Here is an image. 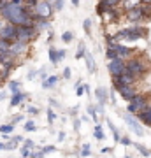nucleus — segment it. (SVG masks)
Instances as JSON below:
<instances>
[{
  "instance_id": "nucleus-1",
  "label": "nucleus",
  "mask_w": 151,
  "mask_h": 158,
  "mask_svg": "<svg viewBox=\"0 0 151 158\" xmlns=\"http://www.w3.org/2000/svg\"><path fill=\"white\" fill-rule=\"evenodd\" d=\"M0 16L4 18L7 23H11L14 27H25V25H34L32 12L28 11L25 4H7L6 9L0 12Z\"/></svg>"
},
{
  "instance_id": "nucleus-2",
  "label": "nucleus",
  "mask_w": 151,
  "mask_h": 158,
  "mask_svg": "<svg viewBox=\"0 0 151 158\" xmlns=\"http://www.w3.org/2000/svg\"><path fill=\"white\" fill-rule=\"evenodd\" d=\"M125 72L137 79V77H141V76H144V74L148 72V65H146L142 60H139V58H134V60H130L128 63H125Z\"/></svg>"
},
{
  "instance_id": "nucleus-3",
  "label": "nucleus",
  "mask_w": 151,
  "mask_h": 158,
  "mask_svg": "<svg viewBox=\"0 0 151 158\" xmlns=\"http://www.w3.org/2000/svg\"><path fill=\"white\" fill-rule=\"evenodd\" d=\"M16 34H18V27L7 23L4 18L0 19V39H6L9 42H14L16 40Z\"/></svg>"
},
{
  "instance_id": "nucleus-4",
  "label": "nucleus",
  "mask_w": 151,
  "mask_h": 158,
  "mask_svg": "<svg viewBox=\"0 0 151 158\" xmlns=\"http://www.w3.org/2000/svg\"><path fill=\"white\" fill-rule=\"evenodd\" d=\"M37 35V28L34 25H25V27H18V34H16V40H21V42H30Z\"/></svg>"
},
{
  "instance_id": "nucleus-5",
  "label": "nucleus",
  "mask_w": 151,
  "mask_h": 158,
  "mask_svg": "<svg viewBox=\"0 0 151 158\" xmlns=\"http://www.w3.org/2000/svg\"><path fill=\"white\" fill-rule=\"evenodd\" d=\"M141 37H146V30L125 28V30H120L114 39H118V40H121V39H125V40H137V39H141Z\"/></svg>"
},
{
  "instance_id": "nucleus-6",
  "label": "nucleus",
  "mask_w": 151,
  "mask_h": 158,
  "mask_svg": "<svg viewBox=\"0 0 151 158\" xmlns=\"http://www.w3.org/2000/svg\"><path fill=\"white\" fill-rule=\"evenodd\" d=\"M51 14H53V6L48 0H39L35 6V16L39 19H49Z\"/></svg>"
},
{
  "instance_id": "nucleus-7",
  "label": "nucleus",
  "mask_w": 151,
  "mask_h": 158,
  "mask_svg": "<svg viewBox=\"0 0 151 158\" xmlns=\"http://www.w3.org/2000/svg\"><path fill=\"white\" fill-rule=\"evenodd\" d=\"M148 106V98L144 95H135L128 104V113H141Z\"/></svg>"
},
{
  "instance_id": "nucleus-8",
  "label": "nucleus",
  "mask_w": 151,
  "mask_h": 158,
  "mask_svg": "<svg viewBox=\"0 0 151 158\" xmlns=\"http://www.w3.org/2000/svg\"><path fill=\"white\" fill-rule=\"evenodd\" d=\"M107 69H109V72H111L112 77H118V76H121L125 72V62L123 60H111L109 65H107Z\"/></svg>"
},
{
  "instance_id": "nucleus-9",
  "label": "nucleus",
  "mask_w": 151,
  "mask_h": 158,
  "mask_svg": "<svg viewBox=\"0 0 151 158\" xmlns=\"http://www.w3.org/2000/svg\"><path fill=\"white\" fill-rule=\"evenodd\" d=\"M114 86H116L118 93H120V95L123 97V98H125L127 102H130L135 95H137L135 88H132V86H128V85H114Z\"/></svg>"
},
{
  "instance_id": "nucleus-10",
  "label": "nucleus",
  "mask_w": 151,
  "mask_h": 158,
  "mask_svg": "<svg viewBox=\"0 0 151 158\" xmlns=\"http://www.w3.org/2000/svg\"><path fill=\"white\" fill-rule=\"evenodd\" d=\"M144 18H146V12H144V7L142 6L127 11V19H130V21H141V19H144Z\"/></svg>"
},
{
  "instance_id": "nucleus-11",
  "label": "nucleus",
  "mask_w": 151,
  "mask_h": 158,
  "mask_svg": "<svg viewBox=\"0 0 151 158\" xmlns=\"http://www.w3.org/2000/svg\"><path fill=\"white\" fill-rule=\"evenodd\" d=\"M109 48L116 51V55H118V60H125V58H128L130 55H132V49H130V48H127V46H121V44H118V42H114V44H111Z\"/></svg>"
},
{
  "instance_id": "nucleus-12",
  "label": "nucleus",
  "mask_w": 151,
  "mask_h": 158,
  "mask_svg": "<svg viewBox=\"0 0 151 158\" xmlns=\"http://www.w3.org/2000/svg\"><path fill=\"white\" fill-rule=\"evenodd\" d=\"M125 123L128 125V127H130L132 130H134L137 135H144V130L141 128L139 119L135 118V116H132V114H127V116H125Z\"/></svg>"
},
{
  "instance_id": "nucleus-13",
  "label": "nucleus",
  "mask_w": 151,
  "mask_h": 158,
  "mask_svg": "<svg viewBox=\"0 0 151 158\" xmlns=\"http://www.w3.org/2000/svg\"><path fill=\"white\" fill-rule=\"evenodd\" d=\"M27 42H21V40H14L11 44V49H9V53H11L12 56L16 58V56H19V55H23L25 51H27Z\"/></svg>"
},
{
  "instance_id": "nucleus-14",
  "label": "nucleus",
  "mask_w": 151,
  "mask_h": 158,
  "mask_svg": "<svg viewBox=\"0 0 151 158\" xmlns=\"http://www.w3.org/2000/svg\"><path fill=\"white\" fill-rule=\"evenodd\" d=\"M134 83H135V77H132V76L127 74V72H123L121 76L114 77V85H128V86H132Z\"/></svg>"
},
{
  "instance_id": "nucleus-15",
  "label": "nucleus",
  "mask_w": 151,
  "mask_h": 158,
  "mask_svg": "<svg viewBox=\"0 0 151 158\" xmlns=\"http://www.w3.org/2000/svg\"><path fill=\"white\" fill-rule=\"evenodd\" d=\"M137 119L142 121L144 125H151V107L149 106H146L141 113H137Z\"/></svg>"
},
{
  "instance_id": "nucleus-16",
  "label": "nucleus",
  "mask_w": 151,
  "mask_h": 158,
  "mask_svg": "<svg viewBox=\"0 0 151 158\" xmlns=\"http://www.w3.org/2000/svg\"><path fill=\"white\" fill-rule=\"evenodd\" d=\"M95 97H97V100L100 102V104H106L107 102V90L106 88H97Z\"/></svg>"
},
{
  "instance_id": "nucleus-17",
  "label": "nucleus",
  "mask_w": 151,
  "mask_h": 158,
  "mask_svg": "<svg viewBox=\"0 0 151 158\" xmlns=\"http://www.w3.org/2000/svg\"><path fill=\"white\" fill-rule=\"evenodd\" d=\"M25 98H27V95H25V93H21V91H19V93H16V95H12V98H11V107H16V106H19V104H21Z\"/></svg>"
},
{
  "instance_id": "nucleus-18",
  "label": "nucleus",
  "mask_w": 151,
  "mask_h": 158,
  "mask_svg": "<svg viewBox=\"0 0 151 158\" xmlns=\"http://www.w3.org/2000/svg\"><path fill=\"white\" fill-rule=\"evenodd\" d=\"M58 83V77L56 76H51V77H46L44 83H42V88H46V90H49V88H53V86Z\"/></svg>"
},
{
  "instance_id": "nucleus-19",
  "label": "nucleus",
  "mask_w": 151,
  "mask_h": 158,
  "mask_svg": "<svg viewBox=\"0 0 151 158\" xmlns=\"http://www.w3.org/2000/svg\"><path fill=\"white\" fill-rule=\"evenodd\" d=\"M141 4H142V0H123V6L127 7V11L134 9V7H139Z\"/></svg>"
},
{
  "instance_id": "nucleus-20",
  "label": "nucleus",
  "mask_w": 151,
  "mask_h": 158,
  "mask_svg": "<svg viewBox=\"0 0 151 158\" xmlns=\"http://www.w3.org/2000/svg\"><path fill=\"white\" fill-rule=\"evenodd\" d=\"M12 130H14V125H12V123L2 125V127H0V134H4V135H9Z\"/></svg>"
},
{
  "instance_id": "nucleus-21",
  "label": "nucleus",
  "mask_w": 151,
  "mask_h": 158,
  "mask_svg": "<svg viewBox=\"0 0 151 158\" xmlns=\"http://www.w3.org/2000/svg\"><path fill=\"white\" fill-rule=\"evenodd\" d=\"M49 60H51V63H58V62H60L58 51H56L55 48H49Z\"/></svg>"
},
{
  "instance_id": "nucleus-22",
  "label": "nucleus",
  "mask_w": 151,
  "mask_h": 158,
  "mask_svg": "<svg viewBox=\"0 0 151 158\" xmlns=\"http://www.w3.org/2000/svg\"><path fill=\"white\" fill-rule=\"evenodd\" d=\"M19 81H11L9 83V90H11V93L12 95H16V93H19Z\"/></svg>"
},
{
  "instance_id": "nucleus-23",
  "label": "nucleus",
  "mask_w": 151,
  "mask_h": 158,
  "mask_svg": "<svg viewBox=\"0 0 151 158\" xmlns=\"http://www.w3.org/2000/svg\"><path fill=\"white\" fill-rule=\"evenodd\" d=\"M11 44H12V42H9V40L0 39V53H6V51H9V49H11Z\"/></svg>"
},
{
  "instance_id": "nucleus-24",
  "label": "nucleus",
  "mask_w": 151,
  "mask_h": 158,
  "mask_svg": "<svg viewBox=\"0 0 151 158\" xmlns=\"http://www.w3.org/2000/svg\"><path fill=\"white\" fill-rule=\"evenodd\" d=\"M84 56H86V63H88V69L91 70V72H93V70H95V62H93V56L90 55L88 51L84 53Z\"/></svg>"
},
{
  "instance_id": "nucleus-25",
  "label": "nucleus",
  "mask_w": 151,
  "mask_h": 158,
  "mask_svg": "<svg viewBox=\"0 0 151 158\" xmlns=\"http://www.w3.org/2000/svg\"><path fill=\"white\" fill-rule=\"evenodd\" d=\"M135 148H137V151H139L142 156H149V155H151L149 149H148V148H144L142 144H135Z\"/></svg>"
},
{
  "instance_id": "nucleus-26",
  "label": "nucleus",
  "mask_w": 151,
  "mask_h": 158,
  "mask_svg": "<svg viewBox=\"0 0 151 158\" xmlns=\"http://www.w3.org/2000/svg\"><path fill=\"white\" fill-rule=\"evenodd\" d=\"M100 4H104L106 7H116L120 4V0H100Z\"/></svg>"
},
{
  "instance_id": "nucleus-27",
  "label": "nucleus",
  "mask_w": 151,
  "mask_h": 158,
  "mask_svg": "<svg viewBox=\"0 0 151 158\" xmlns=\"http://www.w3.org/2000/svg\"><path fill=\"white\" fill-rule=\"evenodd\" d=\"M93 135H95L99 141H102V139H104V132H102L100 125H97V128H95V132H93Z\"/></svg>"
},
{
  "instance_id": "nucleus-28",
  "label": "nucleus",
  "mask_w": 151,
  "mask_h": 158,
  "mask_svg": "<svg viewBox=\"0 0 151 158\" xmlns=\"http://www.w3.org/2000/svg\"><path fill=\"white\" fill-rule=\"evenodd\" d=\"M106 56H107V60H118V55H116V51L114 49H107V53H106Z\"/></svg>"
},
{
  "instance_id": "nucleus-29",
  "label": "nucleus",
  "mask_w": 151,
  "mask_h": 158,
  "mask_svg": "<svg viewBox=\"0 0 151 158\" xmlns=\"http://www.w3.org/2000/svg\"><path fill=\"white\" fill-rule=\"evenodd\" d=\"M35 128H37V127H35V123L32 121V119L25 123V130H27V132H35Z\"/></svg>"
},
{
  "instance_id": "nucleus-30",
  "label": "nucleus",
  "mask_w": 151,
  "mask_h": 158,
  "mask_svg": "<svg viewBox=\"0 0 151 158\" xmlns=\"http://www.w3.org/2000/svg\"><path fill=\"white\" fill-rule=\"evenodd\" d=\"M109 127H111V130H112V135H114V141H120V139H121V137H120V134H118L116 127H114V125H112L111 121H109Z\"/></svg>"
},
{
  "instance_id": "nucleus-31",
  "label": "nucleus",
  "mask_w": 151,
  "mask_h": 158,
  "mask_svg": "<svg viewBox=\"0 0 151 158\" xmlns=\"http://www.w3.org/2000/svg\"><path fill=\"white\" fill-rule=\"evenodd\" d=\"M55 119H56V114L53 113V109H48V121H49V123H53Z\"/></svg>"
},
{
  "instance_id": "nucleus-32",
  "label": "nucleus",
  "mask_w": 151,
  "mask_h": 158,
  "mask_svg": "<svg viewBox=\"0 0 151 158\" xmlns=\"http://www.w3.org/2000/svg\"><path fill=\"white\" fill-rule=\"evenodd\" d=\"M62 40L63 42H70V40H72V34H70V32H65V34L62 35Z\"/></svg>"
},
{
  "instance_id": "nucleus-33",
  "label": "nucleus",
  "mask_w": 151,
  "mask_h": 158,
  "mask_svg": "<svg viewBox=\"0 0 151 158\" xmlns=\"http://www.w3.org/2000/svg\"><path fill=\"white\" fill-rule=\"evenodd\" d=\"M6 149H7V151H11V149H16V142H14V141L6 142Z\"/></svg>"
},
{
  "instance_id": "nucleus-34",
  "label": "nucleus",
  "mask_w": 151,
  "mask_h": 158,
  "mask_svg": "<svg viewBox=\"0 0 151 158\" xmlns=\"http://www.w3.org/2000/svg\"><path fill=\"white\" fill-rule=\"evenodd\" d=\"M120 142H121V144H123V146H130V144H132V141H130V137H121V139H120Z\"/></svg>"
},
{
  "instance_id": "nucleus-35",
  "label": "nucleus",
  "mask_w": 151,
  "mask_h": 158,
  "mask_svg": "<svg viewBox=\"0 0 151 158\" xmlns=\"http://www.w3.org/2000/svg\"><path fill=\"white\" fill-rule=\"evenodd\" d=\"M30 158H44V153H42V151H32V153H30Z\"/></svg>"
},
{
  "instance_id": "nucleus-36",
  "label": "nucleus",
  "mask_w": 151,
  "mask_h": 158,
  "mask_svg": "<svg viewBox=\"0 0 151 158\" xmlns=\"http://www.w3.org/2000/svg\"><path fill=\"white\" fill-rule=\"evenodd\" d=\"M23 148H27V149H32V148H35V142L34 141H30V139H27L25 141V146Z\"/></svg>"
},
{
  "instance_id": "nucleus-37",
  "label": "nucleus",
  "mask_w": 151,
  "mask_h": 158,
  "mask_svg": "<svg viewBox=\"0 0 151 158\" xmlns=\"http://www.w3.org/2000/svg\"><path fill=\"white\" fill-rule=\"evenodd\" d=\"M55 9L56 11H62L63 9V0H55Z\"/></svg>"
},
{
  "instance_id": "nucleus-38",
  "label": "nucleus",
  "mask_w": 151,
  "mask_h": 158,
  "mask_svg": "<svg viewBox=\"0 0 151 158\" xmlns=\"http://www.w3.org/2000/svg\"><path fill=\"white\" fill-rule=\"evenodd\" d=\"M30 149H27V148H21V155H23V158H30Z\"/></svg>"
},
{
  "instance_id": "nucleus-39",
  "label": "nucleus",
  "mask_w": 151,
  "mask_h": 158,
  "mask_svg": "<svg viewBox=\"0 0 151 158\" xmlns=\"http://www.w3.org/2000/svg\"><path fill=\"white\" fill-rule=\"evenodd\" d=\"M84 91H88V86L84 85V86H78V95H83Z\"/></svg>"
},
{
  "instance_id": "nucleus-40",
  "label": "nucleus",
  "mask_w": 151,
  "mask_h": 158,
  "mask_svg": "<svg viewBox=\"0 0 151 158\" xmlns=\"http://www.w3.org/2000/svg\"><path fill=\"white\" fill-rule=\"evenodd\" d=\"M81 155H83V156H88V155H90V146H88V144H84V148H83V151H81Z\"/></svg>"
},
{
  "instance_id": "nucleus-41",
  "label": "nucleus",
  "mask_w": 151,
  "mask_h": 158,
  "mask_svg": "<svg viewBox=\"0 0 151 158\" xmlns=\"http://www.w3.org/2000/svg\"><path fill=\"white\" fill-rule=\"evenodd\" d=\"M51 151H55V146H46V148H42V153H51Z\"/></svg>"
},
{
  "instance_id": "nucleus-42",
  "label": "nucleus",
  "mask_w": 151,
  "mask_h": 158,
  "mask_svg": "<svg viewBox=\"0 0 151 158\" xmlns=\"http://www.w3.org/2000/svg\"><path fill=\"white\" fill-rule=\"evenodd\" d=\"M88 113L93 116V119H97V113H95V107H88Z\"/></svg>"
},
{
  "instance_id": "nucleus-43",
  "label": "nucleus",
  "mask_w": 151,
  "mask_h": 158,
  "mask_svg": "<svg viewBox=\"0 0 151 158\" xmlns=\"http://www.w3.org/2000/svg\"><path fill=\"white\" fill-rule=\"evenodd\" d=\"M63 77H65V79H69V77H70V69H65V70H63Z\"/></svg>"
},
{
  "instance_id": "nucleus-44",
  "label": "nucleus",
  "mask_w": 151,
  "mask_h": 158,
  "mask_svg": "<svg viewBox=\"0 0 151 158\" xmlns=\"http://www.w3.org/2000/svg\"><path fill=\"white\" fill-rule=\"evenodd\" d=\"M19 121H23V116H21V114H18L16 118H14V121H12V125H16V123H19Z\"/></svg>"
},
{
  "instance_id": "nucleus-45",
  "label": "nucleus",
  "mask_w": 151,
  "mask_h": 158,
  "mask_svg": "<svg viewBox=\"0 0 151 158\" xmlns=\"http://www.w3.org/2000/svg\"><path fill=\"white\" fill-rule=\"evenodd\" d=\"M28 113H30V114H37V113H39V109H37V107H28Z\"/></svg>"
},
{
  "instance_id": "nucleus-46",
  "label": "nucleus",
  "mask_w": 151,
  "mask_h": 158,
  "mask_svg": "<svg viewBox=\"0 0 151 158\" xmlns=\"http://www.w3.org/2000/svg\"><path fill=\"white\" fill-rule=\"evenodd\" d=\"M27 2H28V6H30V7H35V6H37V2H39V0H27Z\"/></svg>"
},
{
  "instance_id": "nucleus-47",
  "label": "nucleus",
  "mask_w": 151,
  "mask_h": 158,
  "mask_svg": "<svg viewBox=\"0 0 151 158\" xmlns=\"http://www.w3.org/2000/svg\"><path fill=\"white\" fill-rule=\"evenodd\" d=\"M58 56H60V60H63V58H65V51L60 49V51H58Z\"/></svg>"
},
{
  "instance_id": "nucleus-48",
  "label": "nucleus",
  "mask_w": 151,
  "mask_h": 158,
  "mask_svg": "<svg viewBox=\"0 0 151 158\" xmlns=\"http://www.w3.org/2000/svg\"><path fill=\"white\" fill-rule=\"evenodd\" d=\"M90 25H91V23H90V19H84V28L90 30Z\"/></svg>"
},
{
  "instance_id": "nucleus-49",
  "label": "nucleus",
  "mask_w": 151,
  "mask_h": 158,
  "mask_svg": "<svg viewBox=\"0 0 151 158\" xmlns=\"http://www.w3.org/2000/svg\"><path fill=\"white\" fill-rule=\"evenodd\" d=\"M9 2H11V4H23L25 0H9Z\"/></svg>"
},
{
  "instance_id": "nucleus-50",
  "label": "nucleus",
  "mask_w": 151,
  "mask_h": 158,
  "mask_svg": "<svg viewBox=\"0 0 151 158\" xmlns=\"http://www.w3.org/2000/svg\"><path fill=\"white\" fill-rule=\"evenodd\" d=\"M4 149H6V144H4V142H0V151H4Z\"/></svg>"
},
{
  "instance_id": "nucleus-51",
  "label": "nucleus",
  "mask_w": 151,
  "mask_h": 158,
  "mask_svg": "<svg viewBox=\"0 0 151 158\" xmlns=\"http://www.w3.org/2000/svg\"><path fill=\"white\" fill-rule=\"evenodd\" d=\"M72 4L74 6H79V0H72Z\"/></svg>"
},
{
  "instance_id": "nucleus-52",
  "label": "nucleus",
  "mask_w": 151,
  "mask_h": 158,
  "mask_svg": "<svg viewBox=\"0 0 151 158\" xmlns=\"http://www.w3.org/2000/svg\"><path fill=\"white\" fill-rule=\"evenodd\" d=\"M142 2H144V4H151V0H142Z\"/></svg>"
},
{
  "instance_id": "nucleus-53",
  "label": "nucleus",
  "mask_w": 151,
  "mask_h": 158,
  "mask_svg": "<svg viewBox=\"0 0 151 158\" xmlns=\"http://www.w3.org/2000/svg\"><path fill=\"white\" fill-rule=\"evenodd\" d=\"M125 158H132V156H130V155H127V156H125Z\"/></svg>"
}]
</instances>
